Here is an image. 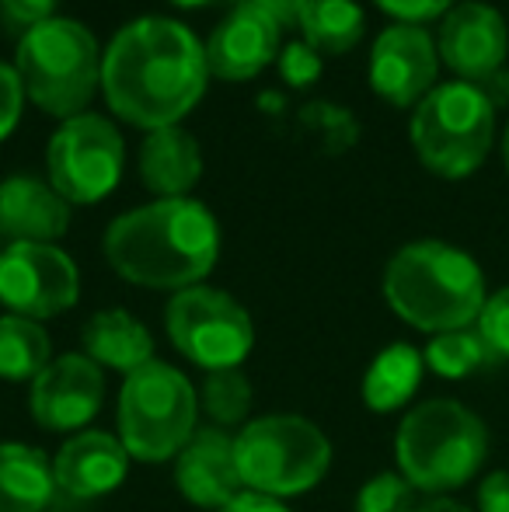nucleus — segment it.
<instances>
[{
    "label": "nucleus",
    "mask_w": 509,
    "mask_h": 512,
    "mask_svg": "<svg viewBox=\"0 0 509 512\" xmlns=\"http://www.w3.org/2000/svg\"><path fill=\"white\" fill-rule=\"evenodd\" d=\"M206 42L189 25L143 14L112 35L102 56V95L112 112L147 133L178 126L206 95Z\"/></svg>",
    "instance_id": "f257e3e1"
},
{
    "label": "nucleus",
    "mask_w": 509,
    "mask_h": 512,
    "mask_svg": "<svg viewBox=\"0 0 509 512\" xmlns=\"http://www.w3.org/2000/svg\"><path fill=\"white\" fill-rule=\"evenodd\" d=\"M109 265L143 290L203 286L220 258V223L199 199H154L116 216L102 237Z\"/></svg>",
    "instance_id": "f03ea898"
},
{
    "label": "nucleus",
    "mask_w": 509,
    "mask_h": 512,
    "mask_svg": "<svg viewBox=\"0 0 509 512\" xmlns=\"http://www.w3.org/2000/svg\"><path fill=\"white\" fill-rule=\"evenodd\" d=\"M384 300L405 324L443 335L471 328L489 297L468 251L443 241H412L387 262Z\"/></svg>",
    "instance_id": "7ed1b4c3"
},
{
    "label": "nucleus",
    "mask_w": 509,
    "mask_h": 512,
    "mask_svg": "<svg viewBox=\"0 0 509 512\" xmlns=\"http://www.w3.org/2000/svg\"><path fill=\"white\" fill-rule=\"evenodd\" d=\"M394 457L398 474L415 492H454L482 471L489 457V429L461 401H422L401 418Z\"/></svg>",
    "instance_id": "20e7f679"
},
{
    "label": "nucleus",
    "mask_w": 509,
    "mask_h": 512,
    "mask_svg": "<svg viewBox=\"0 0 509 512\" xmlns=\"http://www.w3.org/2000/svg\"><path fill=\"white\" fill-rule=\"evenodd\" d=\"M102 56L91 28L74 18H49L21 35L14 70L28 102L67 122L88 112L95 91L102 88Z\"/></svg>",
    "instance_id": "39448f33"
},
{
    "label": "nucleus",
    "mask_w": 509,
    "mask_h": 512,
    "mask_svg": "<svg viewBox=\"0 0 509 512\" xmlns=\"http://www.w3.org/2000/svg\"><path fill=\"white\" fill-rule=\"evenodd\" d=\"M199 394L175 366L150 359L133 370L119 391V439L140 464L175 460L196 436Z\"/></svg>",
    "instance_id": "423d86ee"
},
{
    "label": "nucleus",
    "mask_w": 509,
    "mask_h": 512,
    "mask_svg": "<svg viewBox=\"0 0 509 512\" xmlns=\"http://www.w3.org/2000/svg\"><path fill=\"white\" fill-rule=\"evenodd\" d=\"M241 481L248 492L290 499L304 495L332 467V443L304 415H265L234 436Z\"/></svg>",
    "instance_id": "0eeeda50"
},
{
    "label": "nucleus",
    "mask_w": 509,
    "mask_h": 512,
    "mask_svg": "<svg viewBox=\"0 0 509 512\" xmlns=\"http://www.w3.org/2000/svg\"><path fill=\"white\" fill-rule=\"evenodd\" d=\"M412 147L440 178H468L482 168L496 133V105L471 81L436 84L412 112Z\"/></svg>",
    "instance_id": "6e6552de"
},
{
    "label": "nucleus",
    "mask_w": 509,
    "mask_h": 512,
    "mask_svg": "<svg viewBox=\"0 0 509 512\" xmlns=\"http://www.w3.org/2000/svg\"><path fill=\"white\" fill-rule=\"evenodd\" d=\"M126 140L112 119L98 112H81L60 122L46 147L49 185L70 206H95L112 196L123 178Z\"/></svg>",
    "instance_id": "1a4fd4ad"
},
{
    "label": "nucleus",
    "mask_w": 509,
    "mask_h": 512,
    "mask_svg": "<svg viewBox=\"0 0 509 512\" xmlns=\"http://www.w3.org/2000/svg\"><path fill=\"white\" fill-rule=\"evenodd\" d=\"M164 324H168L171 345L206 373L241 366L255 345L252 314L231 293L213 286H192L175 293Z\"/></svg>",
    "instance_id": "9d476101"
},
{
    "label": "nucleus",
    "mask_w": 509,
    "mask_h": 512,
    "mask_svg": "<svg viewBox=\"0 0 509 512\" xmlns=\"http://www.w3.org/2000/svg\"><path fill=\"white\" fill-rule=\"evenodd\" d=\"M81 297V272L56 244H7L0 251V304L28 321H46Z\"/></svg>",
    "instance_id": "9b49d317"
},
{
    "label": "nucleus",
    "mask_w": 509,
    "mask_h": 512,
    "mask_svg": "<svg viewBox=\"0 0 509 512\" xmlns=\"http://www.w3.org/2000/svg\"><path fill=\"white\" fill-rule=\"evenodd\" d=\"M440 49L422 25H387L370 49V88L394 108L419 105L436 88Z\"/></svg>",
    "instance_id": "f8f14e48"
},
{
    "label": "nucleus",
    "mask_w": 509,
    "mask_h": 512,
    "mask_svg": "<svg viewBox=\"0 0 509 512\" xmlns=\"http://www.w3.org/2000/svg\"><path fill=\"white\" fill-rule=\"evenodd\" d=\"M105 401V370L84 352L56 356L32 380V418L46 432H84Z\"/></svg>",
    "instance_id": "ddd939ff"
},
{
    "label": "nucleus",
    "mask_w": 509,
    "mask_h": 512,
    "mask_svg": "<svg viewBox=\"0 0 509 512\" xmlns=\"http://www.w3.org/2000/svg\"><path fill=\"white\" fill-rule=\"evenodd\" d=\"M440 60L454 70L461 81H485L489 74L503 70L509 53V28L496 7L482 0H464L443 14L440 25Z\"/></svg>",
    "instance_id": "4468645a"
},
{
    "label": "nucleus",
    "mask_w": 509,
    "mask_h": 512,
    "mask_svg": "<svg viewBox=\"0 0 509 512\" xmlns=\"http://www.w3.org/2000/svg\"><path fill=\"white\" fill-rule=\"evenodd\" d=\"M175 485L192 506L199 509H224L241 492H248L241 481L234 436L220 425L196 429V436L185 443L175 457Z\"/></svg>",
    "instance_id": "2eb2a0df"
},
{
    "label": "nucleus",
    "mask_w": 509,
    "mask_h": 512,
    "mask_svg": "<svg viewBox=\"0 0 509 512\" xmlns=\"http://www.w3.org/2000/svg\"><path fill=\"white\" fill-rule=\"evenodd\" d=\"M279 39H283V28L269 14L255 11V7H234L206 39L210 74L231 84L252 81L269 63L279 60L283 53Z\"/></svg>",
    "instance_id": "dca6fc26"
},
{
    "label": "nucleus",
    "mask_w": 509,
    "mask_h": 512,
    "mask_svg": "<svg viewBox=\"0 0 509 512\" xmlns=\"http://www.w3.org/2000/svg\"><path fill=\"white\" fill-rule=\"evenodd\" d=\"M129 453L123 439L109 436V432L84 429L74 439L60 446V453L53 457V481L56 492H63L67 499L88 502L102 499V495L116 492L129 474Z\"/></svg>",
    "instance_id": "f3484780"
},
{
    "label": "nucleus",
    "mask_w": 509,
    "mask_h": 512,
    "mask_svg": "<svg viewBox=\"0 0 509 512\" xmlns=\"http://www.w3.org/2000/svg\"><path fill=\"white\" fill-rule=\"evenodd\" d=\"M70 230V203L49 182L11 175L0 182V237L11 244H56Z\"/></svg>",
    "instance_id": "a211bd4d"
},
{
    "label": "nucleus",
    "mask_w": 509,
    "mask_h": 512,
    "mask_svg": "<svg viewBox=\"0 0 509 512\" xmlns=\"http://www.w3.org/2000/svg\"><path fill=\"white\" fill-rule=\"evenodd\" d=\"M203 178L199 140L182 126L154 129L140 143V182L157 199H185Z\"/></svg>",
    "instance_id": "6ab92c4d"
},
{
    "label": "nucleus",
    "mask_w": 509,
    "mask_h": 512,
    "mask_svg": "<svg viewBox=\"0 0 509 512\" xmlns=\"http://www.w3.org/2000/svg\"><path fill=\"white\" fill-rule=\"evenodd\" d=\"M81 342L84 356L95 359L102 370H116L123 377H129L133 370H140V366H147L154 359L150 331L123 307L91 314L88 324L81 328Z\"/></svg>",
    "instance_id": "aec40b11"
},
{
    "label": "nucleus",
    "mask_w": 509,
    "mask_h": 512,
    "mask_svg": "<svg viewBox=\"0 0 509 512\" xmlns=\"http://www.w3.org/2000/svg\"><path fill=\"white\" fill-rule=\"evenodd\" d=\"M53 492V464L39 446L0 443V512H46Z\"/></svg>",
    "instance_id": "412c9836"
},
{
    "label": "nucleus",
    "mask_w": 509,
    "mask_h": 512,
    "mask_svg": "<svg viewBox=\"0 0 509 512\" xmlns=\"http://www.w3.org/2000/svg\"><path fill=\"white\" fill-rule=\"evenodd\" d=\"M422 370H426V359L422 352H415L412 345L398 342L387 345L381 356L370 363L367 377H363V405L377 415L387 411H398L401 405H408L415 391L422 384Z\"/></svg>",
    "instance_id": "4be33fe9"
},
{
    "label": "nucleus",
    "mask_w": 509,
    "mask_h": 512,
    "mask_svg": "<svg viewBox=\"0 0 509 512\" xmlns=\"http://www.w3.org/2000/svg\"><path fill=\"white\" fill-rule=\"evenodd\" d=\"M297 28L304 32V42L318 53L346 56L360 46L367 32V14L356 0H307L300 11Z\"/></svg>",
    "instance_id": "5701e85b"
},
{
    "label": "nucleus",
    "mask_w": 509,
    "mask_h": 512,
    "mask_svg": "<svg viewBox=\"0 0 509 512\" xmlns=\"http://www.w3.org/2000/svg\"><path fill=\"white\" fill-rule=\"evenodd\" d=\"M49 363H53V349L39 321L18 314L0 317V377L21 384V380H35Z\"/></svg>",
    "instance_id": "b1692460"
},
{
    "label": "nucleus",
    "mask_w": 509,
    "mask_h": 512,
    "mask_svg": "<svg viewBox=\"0 0 509 512\" xmlns=\"http://www.w3.org/2000/svg\"><path fill=\"white\" fill-rule=\"evenodd\" d=\"M422 359H426L429 370L443 380H464V377H471V373L485 370V366L499 363L489 345H485V338L478 335V328L433 335V342L426 345Z\"/></svg>",
    "instance_id": "393cba45"
},
{
    "label": "nucleus",
    "mask_w": 509,
    "mask_h": 512,
    "mask_svg": "<svg viewBox=\"0 0 509 512\" xmlns=\"http://www.w3.org/2000/svg\"><path fill=\"white\" fill-rule=\"evenodd\" d=\"M199 405L206 408L213 425L231 432V425H241L252 411V380L241 373V366L210 370L199 391Z\"/></svg>",
    "instance_id": "a878e982"
},
{
    "label": "nucleus",
    "mask_w": 509,
    "mask_h": 512,
    "mask_svg": "<svg viewBox=\"0 0 509 512\" xmlns=\"http://www.w3.org/2000/svg\"><path fill=\"white\" fill-rule=\"evenodd\" d=\"M300 126L318 136V147L325 154H346L360 140V119L335 102H311L300 112Z\"/></svg>",
    "instance_id": "bb28decb"
},
{
    "label": "nucleus",
    "mask_w": 509,
    "mask_h": 512,
    "mask_svg": "<svg viewBox=\"0 0 509 512\" xmlns=\"http://www.w3.org/2000/svg\"><path fill=\"white\" fill-rule=\"evenodd\" d=\"M356 512H415V488L398 471L374 474L356 495Z\"/></svg>",
    "instance_id": "cd10ccee"
},
{
    "label": "nucleus",
    "mask_w": 509,
    "mask_h": 512,
    "mask_svg": "<svg viewBox=\"0 0 509 512\" xmlns=\"http://www.w3.org/2000/svg\"><path fill=\"white\" fill-rule=\"evenodd\" d=\"M321 70H325V60H321L318 49H311L307 42H290L279 53V77L286 81V88L304 91L311 84H318Z\"/></svg>",
    "instance_id": "c85d7f7f"
},
{
    "label": "nucleus",
    "mask_w": 509,
    "mask_h": 512,
    "mask_svg": "<svg viewBox=\"0 0 509 512\" xmlns=\"http://www.w3.org/2000/svg\"><path fill=\"white\" fill-rule=\"evenodd\" d=\"M475 324H478V335H482L485 345L492 349V356L509 359V286L485 300Z\"/></svg>",
    "instance_id": "c756f323"
},
{
    "label": "nucleus",
    "mask_w": 509,
    "mask_h": 512,
    "mask_svg": "<svg viewBox=\"0 0 509 512\" xmlns=\"http://www.w3.org/2000/svg\"><path fill=\"white\" fill-rule=\"evenodd\" d=\"M25 84H21L14 63H0V143L18 129L25 112Z\"/></svg>",
    "instance_id": "7c9ffc66"
},
{
    "label": "nucleus",
    "mask_w": 509,
    "mask_h": 512,
    "mask_svg": "<svg viewBox=\"0 0 509 512\" xmlns=\"http://www.w3.org/2000/svg\"><path fill=\"white\" fill-rule=\"evenodd\" d=\"M374 4L401 25H422V21L447 14L454 0H374Z\"/></svg>",
    "instance_id": "2f4dec72"
},
{
    "label": "nucleus",
    "mask_w": 509,
    "mask_h": 512,
    "mask_svg": "<svg viewBox=\"0 0 509 512\" xmlns=\"http://www.w3.org/2000/svg\"><path fill=\"white\" fill-rule=\"evenodd\" d=\"M56 4L60 0H0V14L7 18V25H18L28 32V28L56 18Z\"/></svg>",
    "instance_id": "473e14b6"
},
{
    "label": "nucleus",
    "mask_w": 509,
    "mask_h": 512,
    "mask_svg": "<svg viewBox=\"0 0 509 512\" xmlns=\"http://www.w3.org/2000/svg\"><path fill=\"white\" fill-rule=\"evenodd\" d=\"M234 7H255V11L269 14L279 28H297L307 0H234Z\"/></svg>",
    "instance_id": "72a5a7b5"
},
{
    "label": "nucleus",
    "mask_w": 509,
    "mask_h": 512,
    "mask_svg": "<svg viewBox=\"0 0 509 512\" xmlns=\"http://www.w3.org/2000/svg\"><path fill=\"white\" fill-rule=\"evenodd\" d=\"M478 509L482 512H509V471H492L478 485Z\"/></svg>",
    "instance_id": "f704fd0d"
},
{
    "label": "nucleus",
    "mask_w": 509,
    "mask_h": 512,
    "mask_svg": "<svg viewBox=\"0 0 509 512\" xmlns=\"http://www.w3.org/2000/svg\"><path fill=\"white\" fill-rule=\"evenodd\" d=\"M220 512H293L283 506V499H272V495H258V492H241L234 502H227Z\"/></svg>",
    "instance_id": "c9c22d12"
},
{
    "label": "nucleus",
    "mask_w": 509,
    "mask_h": 512,
    "mask_svg": "<svg viewBox=\"0 0 509 512\" xmlns=\"http://www.w3.org/2000/svg\"><path fill=\"white\" fill-rule=\"evenodd\" d=\"M478 88L485 91V98H489L496 108H503L509 102V70H496V74H489L485 81H478Z\"/></svg>",
    "instance_id": "e433bc0d"
},
{
    "label": "nucleus",
    "mask_w": 509,
    "mask_h": 512,
    "mask_svg": "<svg viewBox=\"0 0 509 512\" xmlns=\"http://www.w3.org/2000/svg\"><path fill=\"white\" fill-rule=\"evenodd\" d=\"M415 512H471V509L461 506V502H454V499H447V495H436V499L415 506Z\"/></svg>",
    "instance_id": "4c0bfd02"
},
{
    "label": "nucleus",
    "mask_w": 509,
    "mask_h": 512,
    "mask_svg": "<svg viewBox=\"0 0 509 512\" xmlns=\"http://www.w3.org/2000/svg\"><path fill=\"white\" fill-rule=\"evenodd\" d=\"M258 102H262L265 112H283V95H272V91H269V95H262Z\"/></svg>",
    "instance_id": "58836bf2"
},
{
    "label": "nucleus",
    "mask_w": 509,
    "mask_h": 512,
    "mask_svg": "<svg viewBox=\"0 0 509 512\" xmlns=\"http://www.w3.org/2000/svg\"><path fill=\"white\" fill-rule=\"evenodd\" d=\"M171 4H175V7H189V11H192V7H210L213 0H171Z\"/></svg>",
    "instance_id": "ea45409f"
},
{
    "label": "nucleus",
    "mask_w": 509,
    "mask_h": 512,
    "mask_svg": "<svg viewBox=\"0 0 509 512\" xmlns=\"http://www.w3.org/2000/svg\"><path fill=\"white\" fill-rule=\"evenodd\" d=\"M503 164H506V171H509V126H506V133H503Z\"/></svg>",
    "instance_id": "a19ab883"
}]
</instances>
